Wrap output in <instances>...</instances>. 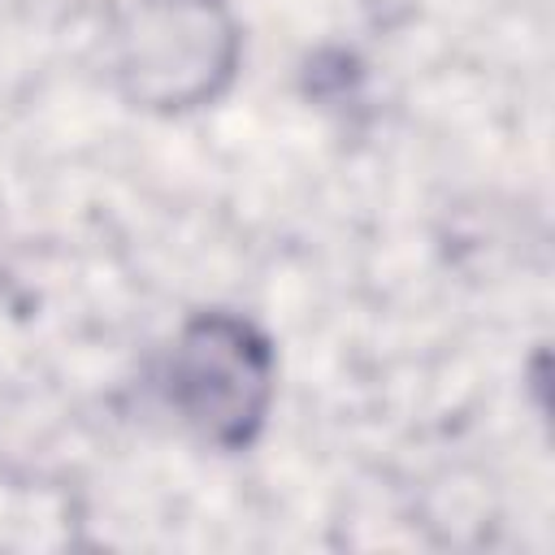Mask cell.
<instances>
[{"instance_id": "7a4b0ae2", "label": "cell", "mask_w": 555, "mask_h": 555, "mask_svg": "<svg viewBox=\"0 0 555 555\" xmlns=\"http://www.w3.org/2000/svg\"><path fill=\"white\" fill-rule=\"evenodd\" d=\"M238 26L221 0H139L117 30V78L143 108H195L225 91Z\"/></svg>"}, {"instance_id": "6da1fadb", "label": "cell", "mask_w": 555, "mask_h": 555, "mask_svg": "<svg viewBox=\"0 0 555 555\" xmlns=\"http://www.w3.org/2000/svg\"><path fill=\"white\" fill-rule=\"evenodd\" d=\"M165 395L195 438L243 451L260 438L273 403V343L234 312H199L182 325Z\"/></svg>"}]
</instances>
